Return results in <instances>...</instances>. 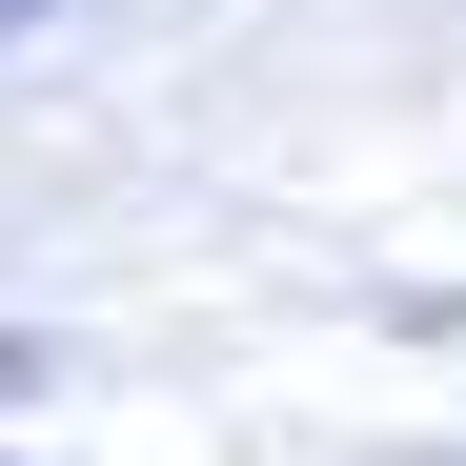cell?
<instances>
[{"mask_svg":"<svg viewBox=\"0 0 466 466\" xmlns=\"http://www.w3.org/2000/svg\"><path fill=\"white\" fill-rule=\"evenodd\" d=\"M21 21H41V0H0V41H21Z\"/></svg>","mask_w":466,"mask_h":466,"instance_id":"obj_1","label":"cell"}]
</instances>
